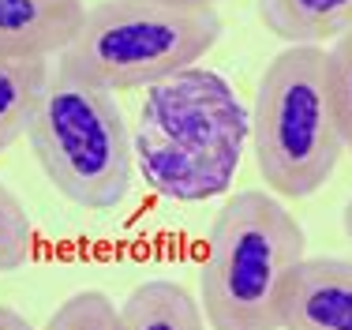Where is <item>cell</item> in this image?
<instances>
[{
	"label": "cell",
	"instance_id": "6da1fadb",
	"mask_svg": "<svg viewBox=\"0 0 352 330\" xmlns=\"http://www.w3.org/2000/svg\"><path fill=\"white\" fill-rule=\"evenodd\" d=\"M251 139V113L210 68H184L146 87L131 150L146 188L169 203H203L229 192Z\"/></svg>",
	"mask_w": 352,
	"mask_h": 330
},
{
	"label": "cell",
	"instance_id": "7a4b0ae2",
	"mask_svg": "<svg viewBox=\"0 0 352 330\" xmlns=\"http://www.w3.org/2000/svg\"><path fill=\"white\" fill-rule=\"evenodd\" d=\"M251 150L278 199H311L333 181L349 147L326 45H289L266 64L251 101Z\"/></svg>",
	"mask_w": 352,
	"mask_h": 330
},
{
	"label": "cell",
	"instance_id": "3957f363",
	"mask_svg": "<svg viewBox=\"0 0 352 330\" xmlns=\"http://www.w3.org/2000/svg\"><path fill=\"white\" fill-rule=\"evenodd\" d=\"M307 236L292 210L266 192H236L217 210L199 267L210 330H281V300Z\"/></svg>",
	"mask_w": 352,
	"mask_h": 330
},
{
	"label": "cell",
	"instance_id": "277c9868",
	"mask_svg": "<svg viewBox=\"0 0 352 330\" xmlns=\"http://www.w3.org/2000/svg\"><path fill=\"white\" fill-rule=\"evenodd\" d=\"M221 38L214 8H184L169 0H102L87 8L56 68L109 90L154 87L195 68Z\"/></svg>",
	"mask_w": 352,
	"mask_h": 330
},
{
	"label": "cell",
	"instance_id": "5b68a950",
	"mask_svg": "<svg viewBox=\"0 0 352 330\" xmlns=\"http://www.w3.org/2000/svg\"><path fill=\"white\" fill-rule=\"evenodd\" d=\"M41 173L82 210H116L135 184V150L116 94L53 64L27 128Z\"/></svg>",
	"mask_w": 352,
	"mask_h": 330
},
{
	"label": "cell",
	"instance_id": "8992f818",
	"mask_svg": "<svg viewBox=\"0 0 352 330\" xmlns=\"http://www.w3.org/2000/svg\"><path fill=\"white\" fill-rule=\"evenodd\" d=\"M281 330H352V259L304 256L285 285Z\"/></svg>",
	"mask_w": 352,
	"mask_h": 330
},
{
	"label": "cell",
	"instance_id": "52a82bcc",
	"mask_svg": "<svg viewBox=\"0 0 352 330\" xmlns=\"http://www.w3.org/2000/svg\"><path fill=\"white\" fill-rule=\"evenodd\" d=\"M82 0H0V56H60L75 38Z\"/></svg>",
	"mask_w": 352,
	"mask_h": 330
},
{
	"label": "cell",
	"instance_id": "ba28073f",
	"mask_svg": "<svg viewBox=\"0 0 352 330\" xmlns=\"http://www.w3.org/2000/svg\"><path fill=\"white\" fill-rule=\"evenodd\" d=\"M258 19L289 45H330L352 30V0H258Z\"/></svg>",
	"mask_w": 352,
	"mask_h": 330
},
{
	"label": "cell",
	"instance_id": "9c48e42d",
	"mask_svg": "<svg viewBox=\"0 0 352 330\" xmlns=\"http://www.w3.org/2000/svg\"><path fill=\"white\" fill-rule=\"evenodd\" d=\"M120 330H206V316L180 282L150 278L120 304Z\"/></svg>",
	"mask_w": 352,
	"mask_h": 330
},
{
	"label": "cell",
	"instance_id": "30bf717a",
	"mask_svg": "<svg viewBox=\"0 0 352 330\" xmlns=\"http://www.w3.org/2000/svg\"><path fill=\"white\" fill-rule=\"evenodd\" d=\"M49 75L53 61L45 56H0V154L27 135Z\"/></svg>",
	"mask_w": 352,
	"mask_h": 330
},
{
	"label": "cell",
	"instance_id": "8fae6325",
	"mask_svg": "<svg viewBox=\"0 0 352 330\" xmlns=\"http://www.w3.org/2000/svg\"><path fill=\"white\" fill-rule=\"evenodd\" d=\"M38 251V229L30 222L27 207L12 196L8 184H0V274L19 270Z\"/></svg>",
	"mask_w": 352,
	"mask_h": 330
},
{
	"label": "cell",
	"instance_id": "7c38bea8",
	"mask_svg": "<svg viewBox=\"0 0 352 330\" xmlns=\"http://www.w3.org/2000/svg\"><path fill=\"white\" fill-rule=\"evenodd\" d=\"M45 330H120V308L102 289H82L49 316Z\"/></svg>",
	"mask_w": 352,
	"mask_h": 330
},
{
	"label": "cell",
	"instance_id": "4fadbf2b",
	"mask_svg": "<svg viewBox=\"0 0 352 330\" xmlns=\"http://www.w3.org/2000/svg\"><path fill=\"white\" fill-rule=\"evenodd\" d=\"M330 64H333V90H338V109H341V128H345V147L352 150V30L330 45Z\"/></svg>",
	"mask_w": 352,
	"mask_h": 330
},
{
	"label": "cell",
	"instance_id": "5bb4252c",
	"mask_svg": "<svg viewBox=\"0 0 352 330\" xmlns=\"http://www.w3.org/2000/svg\"><path fill=\"white\" fill-rule=\"evenodd\" d=\"M0 330H38L30 323L27 316H19L15 308H8V304H0Z\"/></svg>",
	"mask_w": 352,
	"mask_h": 330
},
{
	"label": "cell",
	"instance_id": "9a60e30c",
	"mask_svg": "<svg viewBox=\"0 0 352 330\" xmlns=\"http://www.w3.org/2000/svg\"><path fill=\"white\" fill-rule=\"evenodd\" d=\"M169 4H184V8H214L217 0H169Z\"/></svg>",
	"mask_w": 352,
	"mask_h": 330
},
{
	"label": "cell",
	"instance_id": "2e32d148",
	"mask_svg": "<svg viewBox=\"0 0 352 330\" xmlns=\"http://www.w3.org/2000/svg\"><path fill=\"white\" fill-rule=\"evenodd\" d=\"M345 236H349V244H352V199L345 203Z\"/></svg>",
	"mask_w": 352,
	"mask_h": 330
}]
</instances>
